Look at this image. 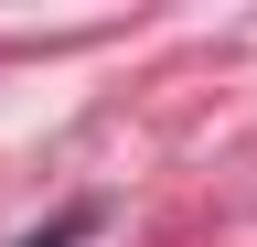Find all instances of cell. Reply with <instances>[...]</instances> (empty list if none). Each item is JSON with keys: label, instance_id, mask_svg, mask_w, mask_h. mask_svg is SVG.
<instances>
[{"label": "cell", "instance_id": "6da1fadb", "mask_svg": "<svg viewBox=\"0 0 257 247\" xmlns=\"http://www.w3.org/2000/svg\"><path fill=\"white\" fill-rule=\"evenodd\" d=\"M86 226H96V215H86V204H64V215H54V226H43V236H22V247H75Z\"/></svg>", "mask_w": 257, "mask_h": 247}]
</instances>
